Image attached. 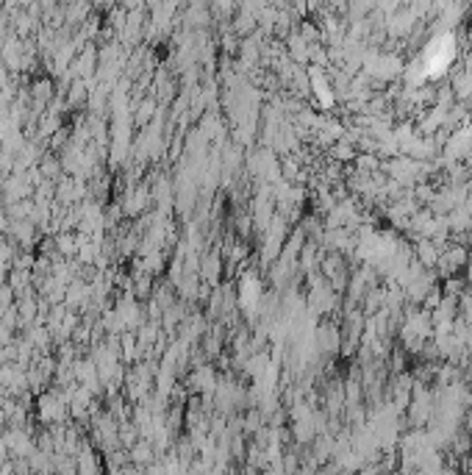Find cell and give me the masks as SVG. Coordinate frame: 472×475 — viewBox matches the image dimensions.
<instances>
[{
	"instance_id": "6da1fadb",
	"label": "cell",
	"mask_w": 472,
	"mask_h": 475,
	"mask_svg": "<svg viewBox=\"0 0 472 475\" xmlns=\"http://www.w3.org/2000/svg\"><path fill=\"white\" fill-rule=\"evenodd\" d=\"M72 248H75V239H72V236H62V239H59V251L72 253Z\"/></svg>"
}]
</instances>
